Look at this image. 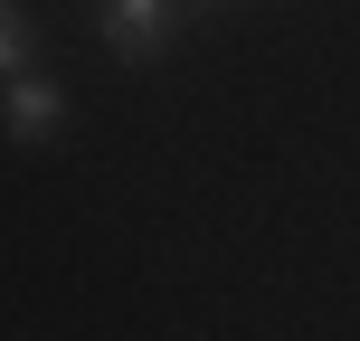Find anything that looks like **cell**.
<instances>
[{"mask_svg": "<svg viewBox=\"0 0 360 341\" xmlns=\"http://www.w3.org/2000/svg\"><path fill=\"white\" fill-rule=\"evenodd\" d=\"M0 114H10V133L29 143V133L57 124V86H38V76H10V95H0Z\"/></svg>", "mask_w": 360, "mask_h": 341, "instance_id": "cell-2", "label": "cell"}, {"mask_svg": "<svg viewBox=\"0 0 360 341\" xmlns=\"http://www.w3.org/2000/svg\"><path fill=\"white\" fill-rule=\"evenodd\" d=\"M105 38L114 57H152L171 38V0H105Z\"/></svg>", "mask_w": 360, "mask_h": 341, "instance_id": "cell-1", "label": "cell"}, {"mask_svg": "<svg viewBox=\"0 0 360 341\" xmlns=\"http://www.w3.org/2000/svg\"><path fill=\"white\" fill-rule=\"evenodd\" d=\"M19 48H29V19H19V10H10V0H0V76H10V67H19Z\"/></svg>", "mask_w": 360, "mask_h": 341, "instance_id": "cell-3", "label": "cell"}]
</instances>
